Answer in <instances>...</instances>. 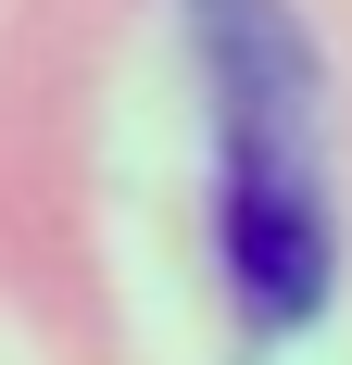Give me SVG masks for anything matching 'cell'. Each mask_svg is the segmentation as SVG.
Masks as SVG:
<instances>
[{
	"label": "cell",
	"mask_w": 352,
	"mask_h": 365,
	"mask_svg": "<svg viewBox=\"0 0 352 365\" xmlns=\"http://www.w3.org/2000/svg\"><path fill=\"white\" fill-rule=\"evenodd\" d=\"M202 51L227 88V290L252 328H302L327 302V177H315V63L277 0H202Z\"/></svg>",
	"instance_id": "obj_1"
}]
</instances>
